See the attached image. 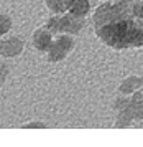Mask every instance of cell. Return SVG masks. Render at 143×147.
Instances as JSON below:
<instances>
[{
    "instance_id": "cell-9",
    "label": "cell",
    "mask_w": 143,
    "mask_h": 147,
    "mask_svg": "<svg viewBox=\"0 0 143 147\" xmlns=\"http://www.w3.org/2000/svg\"><path fill=\"white\" fill-rule=\"evenodd\" d=\"M130 102V101H128ZM135 124V121L132 117L130 111H128V106L120 109V111H115V121H114V126L117 129H127V127H132Z\"/></svg>"
},
{
    "instance_id": "cell-1",
    "label": "cell",
    "mask_w": 143,
    "mask_h": 147,
    "mask_svg": "<svg viewBox=\"0 0 143 147\" xmlns=\"http://www.w3.org/2000/svg\"><path fill=\"white\" fill-rule=\"evenodd\" d=\"M94 33L105 47L124 51L143 48V20L133 0H102L91 17Z\"/></svg>"
},
{
    "instance_id": "cell-15",
    "label": "cell",
    "mask_w": 143,
    "mask_h": 147,
    "mask_svg": "<svg viewBox=\"0 0 143 147\" xmlns=\"http://www.w3.org/2000/svg\"><path fill=\"white\" fill-rule=\"evenodd\" d=\"M99 2H102V0H99Z\"/></svg>"
},
{
    "instance_id": "cell-10",
    "label": "cell",
    "mask_w": 143,
    "mask_h": 147,
    "mask_svg": "<svg viewBox=\"0 0 143 147\" xmlns=\"http://www.w3.org/2000/svg\"><path fill=\"white\" fill-rule=\"evenodd\" d=\"M71 0H45L46 8L51 13H66L69 10Z\"/></svg>"
},
{
    "instance_id": "cell-4",
    "label": "cell",
    "mask_w": 143,
    "mask_h": 147,
    "mask_svg": "<svg viewBox=\"0 0 143 147\" xmlns=\"http://www.w3.org/2000/svg\"><path fill=\"white\" fill-rule=\"evenodd\" d=\"M25 51V40L20 35L0 36V56L2 58H17Z\"/></svg>"
},
{
    "instance_id": "cell-6",
    "label": "cell",
    "mask_w": 143,
    "mask_h": 147,
    "mask_svg": "<svg viewBox=\"0 0 143 147\" xmlns=\"http://www.w3.org/2000/svg\"><path fill=\"white\" fill-rule=\"evenodd\" d=\"M143 88V78L138 74H128L125 76L124 80L120 81L118 84V94H125V96H130V94L137 93Z\"/></svg>"
},
{
    "instance_id": "cell-13",
    "label": "cell",
    "mask_w": 143,
    "mask_h": 147,
    "mask_svg": "<svg viewBox=\"0 0 143 147\" xmlns=\"http://www.w3.org/2000/svg\"><path fill=\"white\" fill-rule=\"evenodd\" d=\"M8 76H10V68L7 66L5 63L0 61V86H3V84L7 83Z\"/></svg>"
},
{
    "instance_id": "cell-5",
    "label": "cell",
    "mask_w": 143,
    "mask_h": 147,
    "mask_svg": "<svg viewBox=\"0 0 143 147\" xmlns=\"http://www.w3.org/2000/svg\"><path fill=\"white\" fill-rule=\"evenodd\" d=\"M53 40H54V35H53L45 25L36 28L31 35V45L36 51H39V53H46V51L49 50V47H51Z\"/></svg>"
},
{
    "instance_id": "cell-12",
    "label": "cell",
    "mask_w": 143,
    "mask_h": 147,
    "mask_svg": "<svg viewBox=\"0 0 143 147\" xmlns=\"http://www.w3.org/2000/svg\"><path fill=\"white\" fill-rule=\"evenodd\" d=\"M21 127L23 129H46L48 124L43 122V121H28L25 124H21Z\"/></svg>"
},
{
    "instance_id": "cell-8",
    "label": "cell",
    "mask_w": 143,
    "mask_h": 147,
    "mask_svg": "<svg viewBox=\"0 0 143 147\" xmlns=\"http://www.w3.org/2000/svg\"><path fill=\"white\" fill-rule=\"evenodd\" d=\"M67 12L79 18H86L91 13V0H71Z\"/></svg>"
},
{
    "instance_id": "cell-2",
    "label": "cell",
    "mask_w": 143,
    "mask_h": 147,
    "mask_svg": "<svg viewBox=\"0 0 143 147\" xmlns=\"http://www.w3.org/2000/svg\"><path fill=\"white\" fill-rule=\"evenodd\" d=\"M45 27L54 36L61 33L78 36L86 27V18H79V17L69 13V12H66V13H53L45 22Z\"/></svg>"
},
{
    "instance_id": "cell-3",
    "label": "cell",
    "mask_w": 143,
    "mask_h": 147,
    "mask_svg": "<svg viewBox=\"0 0 143 147\" xmlns=\"http://www.w3.org/2000/svg\"><path fill=\"white\" fill-rule=\"evenodd\" d=\"M74 47H76L74 35L61 33L54 36L51 47H49V50L45 55L49 63H61V61H64L69 56V53L74 50Z\"/></svg>"
},
{
    "instance_id": "cell-14",
    "label": "cell",
    "mask_w": 143,
    "mask_h": 147,
    "mask_svg": "<svg viewBox=\"0 0 143 147\" xmlns=\"http://www.w3.org/2000/svg\"><path fill=\"white\" fill-rule=\"evenodd\" d=\"M0 5H2V0H0Z\"/></svg>"
},
{
    "instance_id": "cell-7",
    "label": "cell",
    "mask_w": 143,
    "mask_h": 147,
    "mask_svg": "<svg viewBox=\"0 0 143 147\" xmlns=\"http://www.w3.org/2000/svg\"><path fill=\"white\" fill-rule=\"evenodd\" d=\"M128 111H130L135 122H143V93L142 91H137V93L130 94Z\"/></svg>"
},
{
    "instance_id": "cell-11",
    "label": "cell",
    "mask_w": 143,
    "mask_h": 147,
    "mask_svg": "<svg viewBox=\"0 0 143 147\" xmlns=\"http://www.w3.org/2000/svg\"><path fill=\"white\" fill-rule=\"evenodd\" d=\"M13 27V20L10 15L3 13V12H0V36H5Z\"/></svg>"
}]
</instances>
